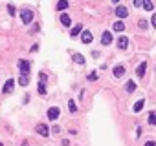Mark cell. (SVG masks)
I'll return each mask as SVG.
<instances>
[{
    "label": "cell",
    "mask_w": 156,
    "mask_h": 146,
    "mask_svg": "<svg viewBox=\"0 0 156 146\" xmlns=\"http://www.w3.org/2000/svg\"><path fill=\"white\" fill-rule=\"evenodd\" d=\"M114 13H116V17H118V18H127V15H129V9H127L125 6H118Z\"/></svg>",
    "instance_id": "cell-7"
},
{
    "label": "cell",
    "mask_w": 156,
    "mask_h": 146,
    "mask_svg": "<svg viewBox=\"0 0 156 146\" xmlns=\"http://www.w3.org/2000/svg\"><path fill=\"white\" fill-rule=\"evenodd\" d=\"M20 20L24 22V24H30L33 20V11L31 9H24V11H20Z\"/></svg>",
    "instance_id": "cell-1"
},
{
    "label": "cell",
    "mask_w": 156,
    "mask_h": 146,
    "mask_svg": "<svg viewBox=\"0 0 156 146\" xmlns=\"http://www.w3.org/2000/svg\"><path fill=\"white\" fill-rule=\"evenodd\" d=\"M8 13H9L11 17L15 15V6H13V4H9V6H8Z\"/></svg>",
    "instance_id": "cell-24"
},
{
    "label": "cell",
    "mask_w": 156,
    "mask_h": 146,
    "mask_svg": "<svg viewBox=\"0 0 156 146\" xmlns=\"http://www.w3.org/2000/svg\"><path fill=\"white\" fill-rule=\"evenodd\" d=\"M37 90H39V93H40V95H46V84H44V82H39Z\"/></svg>",
    "instance_id": "cell-20"
},
{
    "label": "cell",
    "mask_w": 156,
    "mask_h": 146,
    "mask_svg": "<svg viewBox=\"0 0 156 146\" xmlns=\"http://www.w3.org/2000/svg\"><path fill=\"white\" fill-rule=\"evenodd\" d=\"M145 146H156V142H154V141H147Z\"/></svg>",
    "instance_id": "cell-29"
},
{
    "label": "cell",
    "mask_w": 156,
    "mask_h": 146,
    "mask_svg": "<svg viewBox=\"0 0 156 146\" xmlns=\"http://www.w3.org/2000/svg\"><path fill=\"white\" fill-rule=\"evenodd\" d=\"M145 69H147V62H142V64L136 68V75H138V77H143V75H145Z\"/></svg>",
    "instance_id": "cell-12"
},
{
    "label": "cell",
    "mask_w": 156,
    "mask_h": 146,
    "mask_svg": "<svg viewBox=\"0 0 156 146\" xmlns=\"http://www.w3.org/2000/svg\"><path fill=\"white\" fill-rule=\"evenodd\" d=\"M68 108H70V111H72V113H75V111H77V106H75V102H74V101H68Z\"/></svg>",
    "instance_id": "cell-23"
},
{
    "label": "cell",
    "mask_w": 156,
    "mask_h": 146,
    "mask_svg": "<svg viewBox=\"0 0 156 146\" xmlns=\"http://www.w3.org/2000/svg\"><path fill=\"white\" fill-rule=\"evenodd\" d=\"M142 6L147 9V11H152V8H154V4L152 2H149V0H145V2H142Z\"/></svg>",
    "instance_id": "cell-21"
},
{
    "label": "cell",
    "mask_w": 156,
    "mask_h": 146,
    "mask_svg": "<svg viewBox=\"0 0 156 146\" xmlns=\"http://www.w3.org/2000/svg\"><path fill=\"white\" fill-rule=\"evenodd\" d=\"M143 106H145V101H143V99H140V101H136V104H134V106H132V111L138 113V111H142V110H143Z\"/></svg>",
    "instance_id": "cell-11"
},
{
    "label": "cell",
    "mask_w": 156,
    "mask_h": 146,
    "mask_svg": "<svg viewBox=\"0 0 156 146\" xmlns=\"http://www.w3.org/2000/svg\"><path fill=\"white\" fill-rule=\"evenodd\" d=\"M13 88H15V81L13 79H9V81H6V84H4V88H2V93H11L13 91Z\"/></svg>",
    "instance_id": "cell-8"
},
{
    "label": "cell",
    "mask_w": 156,
    "mask_h": 146,
    "mask_svg": "<svg viewBox=\"0 0 156 146\" xmlns=\"http://www.w3.org/2000/svg\"><path fill=\"white\" fill-rule=\"evenodd\" d=\"M52 130H53V133H59V132H61V126H57V124H55Z\"/></svg>",
    "instance_id": "cell-28"
},
{
    "label": "cell",
    "mask_w": 156,
    "mask_h": 146,
    "mask_svg": "<svg viewBox=\"0 0 156 146\" xmlns=\"http://www.w3.org/2000/svg\"><path fill=\"white\" fill-rule=\"evenodd\" d=\"M112 29H114V31H118V33H121V31L125 29V24H123L121 20H118V22H114V26H112Z\"/></svg>",
    "instance_id": "cell-13"
},
{
    "label": "cell",
    "mask_w": 156,
    "mask_h": 146,
    "mask_svg": "<svg viewBox=\"0 0 156 146\" xmlns=\"http://www.w3.org/2000/svg\"><path fill=\"white\" fill-rule=\"evenodd\" d=\"M37 133H40L42 137H48V135H50V128H48L46 124H39V126H37Z\"/></svg>",
    "instance_id": "cell-9"
},
{
    "label": "cell",
    "mask_w": 156,
    "mask_h": 146,
    "mask_svg": "<svg viewBox=\"0 0 156 146\" xmlns=\"http://www.w3.org/2000/svg\"><path fill=\"white\" fill-rule=\"evenodd\" d=\"M20 146H28V142H26V141H24V142H22V144H20Z\"/></svg>",
    "instance_id": "cell-31"
},
{
    "label": "cell",
    "mask_w": 156,
    "mask_h": 146,
    "mask_svg": "<svg viewBox=\"0 0 156 146\" xmlns=\"http://www.w3.org/2000/svg\"><path fill=\"white\" fill-rule=\"evenodd\" d=\"M39 77H40V82H44V84H46V79H48V77H46V73H40Z\"/></svg>",
    "instance_id": "cell-27"
},
{
    "label": "cell",
    "mask_w": 156,
    "mask_h": 146,
    "mask_svg": "<svg viewBox=\"0 0 156 146\" xmlns=\"http://www.w3.org/2000/svg\"><path fill=\"white\" fill-rule=\"evenodd\" d=\"M149 124H156V113L149 111Z\"/></svg>",
    "instance_id": "cell-22"
},
{
    "label": "cell",
    "mask_w": 156,
    "mask_h": 146,
    "mask_svg": "<svg viewBox=\"0 0 156 146\" xmlns=\"http://www.w3.org/2000/svg\"><path fill=\"white\" fill-rule=\"evenodd\" d=\"M151 24H152V26H156V15H152V18H151Z\"/></svg>",
    "instance_id": "cell-30"
},
{
    "label": "cell",
    "mask_w": 156,
    "mask_h": 146,
    "mask_svg": "<svg viewBox=\"0 0 156 146\" xmlns=\"http://www.w3.org/2000/svg\"><path fill=\"white\" fill-rule=\"evenodd\" d=\"M59 20H61V24H62L64 28H70V26H72V18H70L68 13H61V18H59Z\"/></svg>",
    "instance_id": "cell-5"
},
{
    "label": "cell",
    "mask_w": 156,
    "mask_h": 146,
    "mask_svg": "<svg viewBox=\"0 0 156 146\" xmlns=\"http://www.w3.org/2000/svg\"><path fill=\"white\" fill-rule=\"evenodd\" d=\"M57 11H64L66 8H68V2H64V0H61V2H57Z\"/></svg>",
    "instance_id": "cell-19"
},
{
    "label": "cell",
    "mask_w": 156,
    "mask_h": 146,
    "mask_svg": "<svg viewBox=\"0 0 156 146\" xmlns=\"http://www.w3.org/2000/svg\"><path fill=\"white\" fill-rule=\"evenodd\" d=\"M81 31H83V26H81V24H77V26H74V28H72L70 35H72V37H77V35H81Z\"/></svg>",
    "instance_id": "cell-14"
},
{
    "label": "cell",
    "mask_w": 156,
    "mask_h": 146,
    "mask_svg": "<svg viewBox=\"0 0 156 146\" xmlns=\"http://www.w3.org/2000/svg\"><path fill=\"white\" fill-rule=\"evenodd\" d=\"M0 146H4V144H0Z\"/></svg>",
    "instance_id": "cell-32"
},
{
    "label": "cell",
    "mask_w": 156,
    "mask_h": 146,
    "mask_svg": "<svg viewBox=\"0 0 156 146\" xmlns=\"http://www.w3.org/2000/svg\"><path fill=\"white\" fill-rule=\"evenodd\" d=\"M97 79V73L94 71V73H90V75H88V81H96Z\"/></svg>",
    "instance_id": "cell-26"
},
{
    "label": "cell",
    "mask_w": 156,
    "mask_h": 146,
    "mask_svg": "<svg viewBox=\"0 0 156 146\" xmlns=\"http://www.w3.org/2000/svg\"><path fill=\"white\" fill-rule=\"evenodd\" d=\"M59 113H61V110H59L57 106H53V108H50V110H48V113H46V115H48V119H50V120H57V119H59Z\"/></svg>",
    "instance_id": "cell-4"
},
{
    "label": "cell",
    "mask_w": 156,
    "mask_h": 146,
    "mask_svg": "<svg viewBox=\"0 0 156 146\" xmlns=\"http://www.w3.org/2000/svg\"><path fill=\"white\" fill-rule=\"evenodd\" d=\"M72 59H74V62H75V64H83V66H84V57H83V55L74 53V57H72Z\"/></svg>",
    "instance_id": "cell-16"
},
{
    "label": "cell",
    "mask_w": 156,
    "mask_h": 146,
    "mask_svg": "<svg viewBox=\"0 0 156 146\" xmlns=\"http://www.w3.org/2000/svg\"><path fill=\"white\" fill-rule=\"evenodd\" d=\"M138 26H140L142 29H145V28H147V20H140V22H138Z\"/></svg>",
    "instance_id": "cell-25"
},
{
    "label": "cell",
    "mask_w": 156,
    "mask_h": 146,
    "mask_svg": "<svg viewBox=\"0 0 156 146\" xmlns=\"http://www.w3.org/2000/svg\"><path fill=\"white\" fill-rule=\"evenodd\" d=\"M112 71H114L116 77H123V75H125V68H123V66H116Z\"/></svg>",
    "instance_id": "cell-15"
},
{
    "label": "cell",
    "mask_w": 156,
    "mask_h": 146,
    "mask_svg": "<svg viewBox=\"0 0 156 146\" xmlns=\"http://www.w3.org/2000/svg\"><path fill=\"white\" fill-rule=\"evenodd\" d=\"M81 42L83 44H90L92 42V33L88 31V29H83L81 31Z\"/></svg>",
    "instance_id": "cell-6"
},
{
    "label": "cell",
    "mask_w": 156,
    "mask_h": 146,
    "mask_svg": "<svg viewBox=\"0 0 156 146\" xmlns=\"http://www.w3.org/2000/svg\"><path fill=\"white\" fill-rule=\"evenodd\" d=\"M18 68L22 75H30V62L28 60H18Z\"/></svg>",
    "instance_id": "cell-2"
},
{
    "label": "cell",
    "mask_w": 156,
    "mask_h": 146,
    "mask_svg": "<svg viewBox=\"0 0 156 146\" xmlns=\"http://www.w3.org/2000/svg\"><path fill=\"white\" fill-rule=\"evenodd\" d=\"M101 44H103V46H110V44H112V33H110V31H103V35H101Z\"/></svg>",
    "instance_id": "cell-3"
},
{
    "label": "cell",
    "mask_w": 156,
    "mask_h": 146,
    "mask_svg": "<svg viewBox=\"0 0 156 146\" xmlns=\"http://www.w3.org/2000/svg\"><path fill=\"white\" fill-rule=\"evenodd\" d=\"M125 88H127V91H129V93H132V91L136 90V82H134V81H129Z\"/></svg>",
    "instance_id": "cell-18"
},
{
    "label": "cell",
    "mask_w": 156,
    "mask_h": 146,
    "mask_svg": "<svg viewBox=\"0 0 156 146\" xmlns=\"http://www.w3.org/2000/svg\"><path fill=\"white\" fill-rule=\"evenodd\" d=\"M118 47H119V50H127V47H129V38L127 37H119L118 38Z\"/></svg>",
    "instance_id": "cell-10"
},
{
    "label": "cell",
    "mask_w": 156,
    "mask_h": 146,
    "mask_svg": "<svg viewBox=\"0 0 156 146\" xmlns=\"http://www.w3.org/2000/svg\"><path fill=\"white\" fill-rule=\"evenodd\" d=\"M28 82H30V77L28 75H20V79H18V84L20 86H28Z\"/></svg>",
    "instance_id": "cell-17"
}]
</instances>
